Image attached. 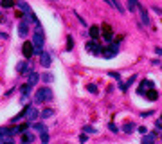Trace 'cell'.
I'll return each mask as SVG.
<instances>
[{
  "label": "cell",
  "instance_id": "obj_1",
  "mask_svg": "<svg viewBox=\"0 0 162 144\" xmlns=\"http://www.w3.org/2000/svg\"><path fill=\"white\" fill-rule=\"evenodd\" d=\"M43 101H52V90H51L49 87L40 88V90L36 92V95H34V103H36V105H41Z\"/></svg>",
  "mask_w": 162,
  "mask_h": 144
},
{
  "label": "cell",
  "instance_id": "obj_2",
  "mask_svg": "<svg viewBox=\"0 0 162 144\" xmlns=\"http://www.w3.org/2000/svg\"><path fill=\"white\" fill-rule=\"evenodd\" d=\"M43 43H45V38H43L41 27H36L34 36H33V47H34V51H36V52H41V49H43Z\"/></svg>",
  "mask_w": 162,
  "mask_h": 144
},
{
  "label": "cell",
  "instance_id": "obj_3",
  "mask_svg": "<svg viewBox=\"0 0 162 144\" xmlns=\"http://www.w3.org/2000/svg\"><path fill=\"white\" fill-rule=\"evenodd\" d=\"M22 52H24V58H31V56H33V52H34L33 41H31V43H29V41H25V43H24V47H22Z\"/></svg>",
  "mask_w": 162,
  "mask_h": 144
},
{
  "label": "cell",
  "instance_id": "obj_4",
  "mask_svg": "<svg viewBox=\"0 0 162 144\" xmlns=\"http://www.w3.org/2000/svg\"><path fill=\"white\" fill-rule=\"evenodd\" d=\"M38 117H40V112L34 106H27V119H29V123H34Z\"/></svg>",
  "mask_w": 162,
  "mask_h": 144
},
{
  "label": "cell",
  "instance_id": "obj_5",
  "mask_svg": "<svg viewBox=\"0 0 162 144\" xmlns=\"http://www.w3.org/2000/svg\"><path fill=\"white\" fill-rule=\"evenodd\" d=\"M40 63L45 67V68H49L51 67V63H52V60H51V54H47V52H40Z\"/></svg>",
  "mask_w": 162,
  "mask_h": 144
},
{
  "label": "cell",
  "instance_id": "obj_6",
  "mask_svg": "<svg viewBox=\"0 0 162 144\" xmlns=\"http://www.w3.org/2000/svg\"><path fill=\"white\" fill-rule=\"evenodd\" d=\"M137 9L141 11V20H142V23H144V25H150V16H148V11L144 9V6L137 4Z\"/></svg>",
  "mask_w": 162,
  "mask_h": 144
},
{
  "label": "cell",
  "instance_id": "obj_7",
  "mask_svg": "<svg viewBox=\"0 0 162 144\" xmlns=\"http://www.w3.org/2000/svg\"><path fill=\"white\" fill-rule=\"evenodd\" d=\"M86 51H92L94 54H101L103 47H101V45H96V41L92 40V41H88V43H86Z\"/></svg>",
  "mask_w": 162,
  "mask_h": 144
},
{
  "label": "cell",
  "instance_id": "obj_8",
  "mask_svg": "<svg viewBox=\"0 0 162 144\" xmlns=\"http://www.w3.org/2000/svg\"><path fill=\"white\" fill-rule=\"evenodd\" d=\"M18 33H20V36H25V34L29 33V20H22V22H20Z\"/></svg>",
  "mask_w": 162,
  "mask_h": 144
},
{
  "label": "cell",
  "instance_id": "obj_9",
  "mask_svg": "<svg viewBox=\"0 0 162 144\" xmlns=\"http://www.w3.org/2000/svg\"><path fill=\"white\" fill-rule=\"evenodd\" d=\"M16 70L20 72V74H29V72H31V68H29L27 61H22V63H18V65H16Z\"/></svg>",
  "mask_w": 162,
  "mask_h": 144
},
{
  "label": "cell",
  "instance_id": "obj_10",
  "mask_svg": "<svg viewBox=\"0 0 162 144\" xmlns=\"http://www.w3.org/2000/svg\"><path fill=\"white\" fill-rule=\"evenodd\" d=\"M101 54L105 56V60H112V58H115V54H117V51H115V49H112V47H110V49H103V51H101Z\"/></svg>",
  "mask_w": 162,
  "mask_h": 144
},
{
  "label": "cell",
  "instance_id": "obj_11",
  "mask_svg": "<svg viewBox=\"0 0 162 144\" xmlns=\"http://www.w3.org/2000/svg\"><path fill=\"white\" fill-rule=\"evenodd\" d=\"M144 95H146V97H148L150 101H155V99L158 97V92H157V90H155V88L151 87V88H148V90L144 92Z\"/></svg>",
  "mask_w": 162,
  "mask_h": 144
},
{
  "label": "cell",
  "instance_id": "obj_12",
  "mask_svg": "<svg viewBox=\"0 0 162 144\" xmlns=\"http://www.w3.org/2000/svg\"><path fill=\"white\" fill-rule=\"evenodd\" d=\"M38 79H40V76L36 74V72H33V70H31V72H29V85H31V87H34V85L38 83Z\"/></svg>",
  "mask_w": 162,
  "mask_h": 144
},
{
  "label": "cell",
  "instance_id": "obj_13",
  "mask_svg": "<svg viewBox=\"0 0 162 144\" xmlns=\"http://www.w3.org/2000/svg\"><path fill=\"white\" fill-rule=\"evenodd\" d=\"M103 36L106 40H112V27L108 25V23H105V25H103Z\"/></svg>",
  "mask_w": 162,
  "mask_h": 144
},
{
  "label": "cell",
  "instance_id": "obj_14",
  "mask_svg": "<svg viewBox=\"0 0 162 144\" xmlns=\"http://www.w3.org/2000/svg\"><path fill=\"white\" fill-rule=\"evenodd\" d=\"M54 115V110L52 108H45L43 112H40V117L41 119H49V117H52Z\"/></svg>",
  "mask_w": 162,
  "mask_h": 144
},
{
  "label": "cell",
  "instance_id": "obj_15",
  "mask_svg": "<svg viewBox=\"0 0 162 144\" xmlns=\"http://www.w3.org/2000/svg\"><path fill=\"white\" fill-rule=\"evenodd\" d=\"M33 128H34L36 132H40V133H43V132H47V130H49L47 126L41 124V123H33Z\"/></svg>",
  "mask_w": 162,
  "mask_h": 144
},
{
  "label": "cell",
  "instance_id": "obj_16",
  "mask_svg": "<svg viewBox=\"0 0 162 144\" xmlns=\"http://www.w3.org/2000/svg\"><path fill=\"white\" fill-rule=\"evenodd\" d=\"M99 34H101V29H99L97 25H92V27H90V36H92V38H99Z\"/></svg>",
  "mask_w": 162,
  "mask_h": 144
},
{
  "label": "cell",
  "instance_id": "obj_17",
  "mask_svg": "<svg viewBox=\"0 0 162 144\" xmlns=\"http://www.w3.org/2000/svg\"><path fill=\"white\" fill-rule=\"evenodd\" d=\"M22 140H24V142H33V140H34V135L24 132V133H22Z\"/></svg>",
  "mask_w": 162,
  "mask_h": 144
},
{
  "label": "cell",
  "instance_id": "obj_18",
  "mask_svg": "<svg viewBox=\"0 0 162 144\" xmlns=\"http://www.w3.org/2000/svg\"><path fill=\"white\" fill-rule=\"evenodd\" d=\"M126 4H128V9H130V13H133L135 9H137V0H126Z\"/></svg>",
  "mask_w": 162,
  "mask_h": 144
},
{
  "label": "cell",
  "instance_id": "obj_19",
  "mask_svg": "<svg viewBox=\"0 0 162 144\" xmlns=\"http://www.w3.org/2000/svg\"><path fill=\"white\" fill-rule=\"evenodd\" d=\"M0 4H2V7H6V9H9V7H13L16 2L15 0H0Z\"/></svg>",
  "mask_w": 162,
  "mask_h": 144
},
{
  "label": "cell",
  "instance_id": "obj_20",
  "mask_svg": "<svg viewBox=\"0 0 162 144\" xmlns=\"http://www.w3.org/2000/svg\"><path fill=\"white\" fill-rule=\"evenodd\" d=\"M16 4H18V7H20V9H24L25 13H29V11H31V7L24 2V0H16Z\"/></svg>",
  "mask_w": 162,
  "mask_h": 144
},
{
  "label": "cell",
  "instance_id": "obj_21",
  "mask_svg": "<svg viewBox=\"0 0 162 144\" xmlns=\"http://www.w3.org/2000/svg\"><path fill=\"white\" fill-rule=\"evenodd\" d=\"M27 15H29V18H31V20H33V22H34V23H36V27H41V23H40V20H38V18H36V15H34V13H33V11H29V13H27Z\"/></svg>",
  "mask_w": 162,
  "mask_h": 144
},
{
  "label": "cell",
  "instance_id": "obj_22",
  "mask_svg": "<svg viewBox=\"0 0 162 144\" xmlns=\"http://www.w3.org/2000/svg\"><path fill=\"white\" fill-rule=\"evenodd\" d=\"M31 88H33V87H31L29 83H27V85H22V88H20V90H22V95H27V94L31 92Z\"/></svg>",
  "mask_w": 162,
  "mask_h": 144
},
{
  "label": "cell",
  "instance_id": "obj_23",
  "mask_svg": "<svg viewBox=\"0 0 162 144\" xmlns=\"http://www.w3.org/2000/svg\"><path fill=\"white\" fill-rule=\"evenodd\" d=\"M133 128H135V124H133V123H126V124L123 126V130H124L126 133H130V132H133Z\"/></svg>",
  "mask_w": 162,
  "mask_h": 144
},
{
  "label": "cell",
  "instance_id": "obj_24",
  "mask_svg": "<svg viewBox=\"0 0 162 144\" xmlns=\"http://www.w3.org/2000/svg\"><path fill=\"white\" fill-rule=\"evenodd\" d=\"M141 87H144V88H142V94H144L148 88H151V87H153V83H151V81H142V85H141Z\"/></svg>",
  "mask_w": 162,
  "mask_h": 144
},
{
  "label": "cell",
  "instance_id": "obj_25",
  "mask_svg": "<svg viewBox=\"0 0 162 144\" xmlns=\"http://www.w3.org/2000/svg\"><path fill=\"white\" fill-rule=\"evenodd\" d=\"M83 132H85V133H97V130H96L94 126H85Z\"/></svg>",
  "mask_w": 162,
  "mask_h": 144
},
{
  "label": "cell",
  "instance_id": "obj_26",
  "mask_svg": "<svg viewBox=\"0 0 162 144\" xmlns=\"http://www.w3.org/2000/svg\"><path fill=\"white\" fill-rule=\"evenodd\" d=\"M153 140H155V137H153V135H146V133H144L142 142H153Z\"/></svg>",
  "mask_w": 162,
  "mask_h": 144
},
{
  "label": "cell",
  "instance_id": "obj_27",
  "mask_svg": "<svg viewBox=\"0 0 162 144\" xmlns=\"http://www.w3.org/2000/svg\"><path fill=\"white\" fill-rule=\"evenodd\" d=\"M67 43H68V45H67V49L70 51L72 47H74V40H72V36H68V38H67Z\"/></svg>",
  "mask_w": 162,
  "mask_h": 144
},
{
  "label": "cell",
  "instance_id": "obj_28",
  "mask_svg": "<svg viewBox=\"0 0 162 144\" xmlns=\"http://www.w3.org/2000/svg\"><path fill=\"white\" fill-rule=\"evenodd\" d=\"M52 79H54V78H52V74H43V81H45V83H51Z\"/></svg>",
  "mask_w": 162,
  "mask_h": 144
},
{
  "label": "cell",
  "instance_id": "obj_29",
  "mask_svg": "<svg viewBox=\"0 0 162 144\" xmlns=\"http://www.w3.org/2000/svg\"><path fill=\"white\" fill-rule=\"evenodd\" d=\"M40 139H41V142H49V135H47V132H43Z\"/></svg>",
  "mask_w": 162,
  "mask_h": 144
},
{
  "label": "cell",
  "instance_id": "obj_30",
  "mask_svg": "<svg viewBox=\"0 0 162 144\" xmlns=\"http://www.w3.org/2000/svg\"><path fill=\"white\" fill-rule=\"evenodd\" d=\"M86 88H88V92H92V94H97V88H96V85H88Z\"/></svg>",
  "mask_w": 162,
  "mask_h": 144
},
{
  "label": "cell",
  "instance_id": "obj_31",
  "mask_svg": "<svg viewBox=\"0 0 162 144\" xmlns=\"http://www.w3.org/2000/svg\"><path fill=\"white\" fill-rule=\"evenodd\" d=\"M110 130H112L113 133H117V132H119V128H117V126H115L113 123H110Z\"/></svg>",
  "mask_w": 162,
  "mask_h": 144
},
{
  "label": "cell",
  "instance_id": "obj_32",
  "mask_svg": "<svg viewBox=\"0 0 162 144\" xmlns=\"http://www.w3.org/2000/svg\"><path fill=\"white\" fill-rule=\"evenodd\" d=\"M110 76H112V78H115V79H121V76L117 74V72H110Z\"/></svg>",
  "mask_w": 162,
  "mask_h": 144
},
{
  "label": "cell",
  "instance_id": "obj_33",
  "mask_svg": "<svg viewBox=\"0 0 162 144\" xmlns=\"http://www.w3.org/2000/svg\"><path fill=\"white\" fill-rule=\"evenodd\" d=\"M139 132L144 135V133H148V128H146V126H141V128H139Z\"/></svg>",
  "mask_w": 162,
  "mask_h": 144
},
{
  "label": "cell",
  "instance_id": "obj_34",
  "mask_svg": "<svg viewBox=\"0 0 162 144\" xmlns=\"http://www.w3.org/2000/svg\"><path fill=\"white\" fill-rule=\"evenodd\" d=\"M153 11H155V13H158V15H160V13H162V9H160V7H158V6H153Z\"/></svg>",
  "mask_w": 162,
  "mask_h": 144
},
{
  "label": "cell",
  "instance_id": "obj_35",
  "mask_svg": "<svg viewBox=\"0 0 162 144\" xmlns=\"http://www.w3.org/2000/svg\"><path fill=\"white\" fill-rule=\"evenodd\" d=\"M155 52H157L158 56H162V49H160V47H157V49H155Z\"/></svg>",
  "mask_w": 162,
  "mask_h": 144
},
{
  "label": "cell",
  "instance_id": "obj_36",
  "mask_svg": "<svg viewBox=\"0 0 162 144\" xmlns=\"http://www.w3.org/2000/svg\"><path fill=\"white\" fill-rule=\"evenodd\" d=\"M105 2H106V4H110V6H112V0H105Z\"/></svg>",
  "mask_w": 162,
  "mask_h": 144
}]
</instances>
